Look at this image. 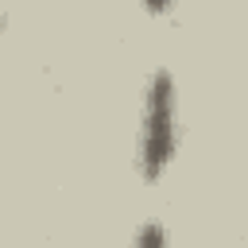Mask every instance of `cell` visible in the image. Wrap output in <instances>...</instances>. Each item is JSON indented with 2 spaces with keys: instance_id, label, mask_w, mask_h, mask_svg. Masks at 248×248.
<instances>
[{
  "instance_id": "3",
  "label": "cell",
  "mask_w": 248,
  "mask_h": 248,
  "mask_svg": "<svg viewBox=\"0 0 248 248\" xmlns=\"http://www.w3.org/2000/svg\"><path fill=\"white\" fill-rule=\"evenodd\" d=\"M174 4H178V0H143V8H147L151 16H167Z\"/></svg>"
},
{
  "instance_id": "2",
  "label": "cell",
  "mask_w": 248,
  "mask_h": 248,
  "mask_svg": "<svg viewBox=\"0 0 248 248\" xmlns=\"http://www.w3.org/2000/svg\"><path fill=\"white\" fill-rule=\"evenodd\" d=\"M132 248H167V229H163L159 221H147V225H140V232H136Z\"/></svg>"
},
{
  "instance_id": "1",
  "label": "cell",
  "mask_w": 248,
  "mask_h": 248,
  "mask_svg": "<svg viewBox=\"0 0 248 248\" xmlns=\"http://www.w3.org/2000/svg\"><path fill=\"white\" fill-rule=\"evenodd\" d=\"M178 93H174V78L170 70H155L147 78L143 89V112H140V174L147 182H155L178 147Z\"/></svg>"
}]
</instances>
